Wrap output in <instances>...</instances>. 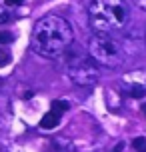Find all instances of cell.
Listing matches in <instances>:
<instances>
[{
    "instance_id": "cell-13",
    "label": "cell",
    "mask_w": 146,
    "mask_h": 152,
    "mask_svg": "<svg viewBox=\"0 0 146 152\" xmlns=\"http://www.w3.org/2000/svg\"><path fill=\"white\" fill-rule=\"evenodd\" d=\"M134 4H136L140 10H146V0H134Z\"/></svg>"
},
{
    "instance_id": "cell-5",
    "label": "cell",
    "mask_w": 146,
    "mask_h": 152,
    "mask_svg": "<svg viewBox=\"0 0 146 152\" xmlns=\"http://www.w3.org/2000/svg\"><path fill=\"white\" fill-rule=\"evenodd\" d=\"M124 92L132 96V98H140L146 94V72L142 70H134V72H128L122 80Z\"/></svg>"
},
{
    "instance_id": "cell-15",
    "label": "cell",
    "mask_w": 146,
    "mask_h": 152,
    "mask_svg": "<svg viewBox=\"0 0 146 152\" xmlns=\"http://www.w3.org/2000/svg\"><path fill=\"white\" fill-rule=\"evenodd\" d=\"M142 108H144V114H146V104H144V106H142Z\"/></svg>"
},
{
    "instance_id": "cell-10",
    "label": "cell",
    "mask_w": 146,
    "mask_h": 152,
    "mask_svg": "<svg viewBox=\"0 0 146 152\" xmlns=\"http://www.w3.org/2000/svg\"><path fill=\"white\" fill-rule=\"evenodd\" d=\"M14 36L10 32H0V44H6V42H12Z\"/></svg>"
},
{
    "instance_id": "cell-6",
    "label": "cell",
    "mask_w": 146,
    "mask_h": 152,
    "mask_svg": "<svg viewBox=\"0 0 146 152\" xmlns=\"http://www.w3.org/2000/svg\"><path fill=\"white\" fill-rule=\"evenodd\" d=\"M58 122H60V112H56V110H50L46 116H42V120H40V126L44 130H52L58 126Z\"/></svg>"
},
{
    "instance_id": "cell-12",
    "label": "cell",
    "mask_w": 146,
    "mask_h": 152,
    "mask_svg": "<svg viewBox=\"0 0 146 152\" xmlns=\"http://www.w3.org/2000/svg\"><path fill=\"white\" fill-rule=\"evenodd\" d=\"M24 4V0H6V6H20Z\"/></svg>"
},
{
    "instance_id": "cell-4",
    "label": "cell",
    "mask_w": 146,
    "mask_h": 152,
    "mask_svg": "<svg viewBox=\"0 0 146 152\" xmlns=\"http://www.w3.org/2000/svg\"><path fill=\"white\" fill-rule=\"evenodd\" d=\"M66 70H68L70 80L76 84V86H92L98 82L100 78V70L98 64L92 60V56L80 50L72 48V54H68V60H66Z\"/></svg>"
},
{
    "instance_id": "cell-3",
    "label": "cell",
    "mask_w": 146,
    "mask_h": 152,
    "mask_svg": "<svg viewBox=\"0 0 146 152\" xmlns=\"http://www.w3.org/2000/svg\"><path fill=\"white\" fill-rule=\"evenodd\" d=\"M88 54L98 66H104V68H118L124 60L122 44L110 34H100V32H94V36L90 38Z\"/></svg>"
},
{
    "instance_id": "cell-14",
    "label": "cell",
    "mask_w": 146,
    "mask_h": 152,
    "mask_svg": "<svg viewBox=\"0 0 146 152\" xmlns=\"http://www.w3.org/2000/svg\"><path fill=\"white\" fill-rule=\"evenodd\" d=\"M144 44H146V32H144Z\"/></svg>"
},
{
    "instance_id": "cell-2",
    "label": "cell",
    "mask_w": 146,
    "mask_h": 152,
    "mask_svg": "<svg viewBox=\"0 0 146 152\" xmlns=\"http://www.w3.org/2000/svg\"><path fill=\"white\" fill-rule=\"evenodd\" d=\"M130 20V6L126 0H92L88 6V22L94 32L112 34L122 30Z\"/></svg>"
},
{
    "instance_id": "cell-7",
    "label": "cell",
    "mask_w": 146,
    "mask_h": 152,
    "mask_svg": "<svg viewBox=\"0 0 146 152\" xmlns=\"http://www.w3.org/2000/svg\"><path fill=\"white\" fill-rule=\"evenodd\" d=\"M52 110H56V112H66L68 110V102L66 100H54L52 102Z\"/></svg>"
},
{
    "instance_id": "cell-8",
    "label": "cell",
    "mask_w": 146,
    "mask_h": 152,
    "mask_svg": "<svg viewBox=\"0 0 146 152\" xmlns=\"http://www.w3.org/2000/svg\"><path fill=\"white\" fill-rule=\"evenodd\" d=\"M132 146L136 152H146V138H134Z\"/></svg>"
},
{
    "instance_id": "cell-11",
    "label": "cell",
    "mask_w": 146,
    "mask_h": 152,
    "mask_svg": "<svg viewBox=\"0 0 146 152\" xmlns=\"http://www.w3.org/2000/svg\"><path fill=\"white\" fill-rule=\"evenodd\" d=\"M8 20H10V16H8V12H4V10H0V24H6Z\"/></svg>"
},
{
    "instance_id": "cell-1",
    "label": "cell",
    "mask_w": 146,
    "mask_h": 152,
    "mask_svg": "<svg viewBox=\"0 0 146 152\" xmlns=\"http://www.w3.org/2000/svg\"><path fill=\"white\" fill-rule=\"evenodd\" d=\"M74 30L66 18L56 14L42 16L30 36L32 50L42 58H60L72 48Z\"/></svg>"
},
{
    "instance_id": "cell-9",
    "label": "cell",
    "mask_w": 146,
    "mask_h": 152,
    "mask_svg": "<svg viewBox=\"0 0 146 152\" xmlns=\"http://www.w3.org/2000/svg\"><path fill=\"white\" fill-rule=\"evenodd\" d=\"M8 62H10V52L4 50V48L0 46V68H2V66H6Z\"/></svg>"
}]
</instances>
